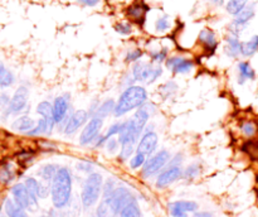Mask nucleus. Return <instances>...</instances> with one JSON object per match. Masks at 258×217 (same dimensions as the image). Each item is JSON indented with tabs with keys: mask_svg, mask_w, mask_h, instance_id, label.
<instances>
[{
	"mask_svg": "<svg viewBox=\"0 0 258 217\" xmlns=\"http://www.w3.org/2000/svg\"><path fill=\"white\" fill-rule=\"evenodd\" d=\"M72 173L67 167H59L50 183V198L54 208L63 209L70 204L72 196Z\"/></svg>",
	"mask_w": 258,
	"mask_h": 217,
	"instance_id": "f257e3e1",
	"label": "nucleus"
},
{
	"mask_svg": "<svg viewBox=\"0 0 258 217\" xmlns=\"http://www.w3.org/2000/svg\"><path fill=\"white\" fill-rule=\"evenodd\" d=\"M146 101H148V91H146V88L144 86H130V87L122 90L120 97L116 101L113 116L117 119L122 118V116L130 114L131 111L138 110Z\"/></svg>",
	"mask_w": 258,
	"mask_h": 217,
	"instance_id": "f03ea898",
	"label": "nucleus"
},
{
	"mask_svg": "<svg viewBox=\"0 0 258 217\" xmlns=\"http://www.w3.org/2000/svg\"><path fill=\"white\" fill-rule=\"evenodd\" d=\"M133 198H135L130 189L126 187H117L112 193L102 197V201L96 208L97 217H116L120 216L123 207Z\"/></svg>",
	"mask_w": 258,
	"mask_h": 217,
	"instance_id": "7ed1b4c3",
	"label": "nucleus"
},
{
	"mask_svg": "<svg viewBox=\"0 0 258 217\" xmlns=\"http://www.w3.org/2000/svg\"><path fill=\"white\" fill-rule=\"evenodd\" d=\"M103 181L102 176L97 172L88 174L85 179L81 192V202H82L83 208H91L98 202V198L102 194Z\"/></svg>",
	"mask_w": 258,
	"mask_h": 217,
	"instance_id": "20e7f679",
	"label": "nucleus"
},
{
	"mask_svg": "<svg viewBox=\"0 0 258 217\" xmlns=\"http://www.w3.org/2000/svg\"><path fill=\"white\" fill-rule=\"evenodd\" d=\"M164 70L161 65H155L150 61H139L134 63L131 67V75H133L135 82L148 83L153 85L159 78L163 76Z\"/></svg>",
	"mask_w": 258,
	"mask_h": 217,
	"instance_id": "39448f33",
	"label": "nucleus"
},
{
	"mask_svg": "<svg viewBox=\"0 0 258 217\" xmlns=\"http://www.w3.org/2000/svg\"><path fill=\"white\" fill-rule=\"evenodd\" d=\"M170 159L171 154L166 149H161V150L154 153L153 155L146 159L145 164L141 168V177L145 179H149L151 177L158 176L163 169H165L168 167Z\"/></svg>",
	"mask_w": 258,
	"mask_h": 217,
	"instance_id": "423d86ee",
	"label": "nucleus"
},
{
	"mask_svg": "<svg viewBox=\"0 0 258 217\" xmlns=\"http://www.w3.org/2000/svg\"><path fill=\"white\" fill-rule=\"evenodd\" d=\"M254 15H256V3H248L247 7L238 15H236L231 22V24L228 25L229 34L241 37L243 30L248 27V24L253 19Z\"/></svg>",
	"mask_w": 258,
	"mask_h": 217,
	"instance_id": "0eeeda50",
	"label": "nucleus"
},
{
	"mask_svg": "<svg viewBox=\"0 0 258 217\" xmlns=\"http://www.w3.org/2000/svg\"><path fill=\"white\" fill-rule=\"evenodd\" d=\"M13 201L25 211L34 212L38 208V198L33 196L24 183H17L12 187Z\"/></svg>",
	"mask_w": 258,
	"mask_h": 217,
	"instance_id": "6e6552de",
	"label": "nucleus"
},
{
	"mask_svg": "<svg viewBox=\"0 0 258 217\" xmlns=\"http://www.w3.org/2000/svg\"><path fill=\"white\" fill-rule=\"evenodd\" d=\"M151 8L145 0H134L130 5L125 9V15L127 20L138 27L144 28L148 20V14L150 13Z\"/></svg>",
	"mask_w": 258,
	"mask_h": 217,
	"instance_id": "1a4fd4ad",
	"label": "nucleus"
},
{
	"mask_svg": "<svg viewBox=\"0 0 258 217\" xmlns=\"http://www.w3.org/2000/svg\"><path fill=\"white\" fill-rule=\"evenodd\" d=\"M103 119L98 118V116H92L90 118L88 123L83 126L82 131L80 134V145L82 146H88L91 144H95V141L97 140L98 136L101 135V130L103 128Z\"/></svg>",
	"mask_w": 258,
	"mask_h": 217,
	"instance_id": "9d476101",
	"label": "nucleus"
},
{
	"mask_svg": "<svg viewBox=\"0 0 258 217\" xmlns=\"http://www.w3.org/2000/svg\"><path fill=\"white\" fill-rule=\"evenodd\" d=\"M28 101H29V90L27 86H19L15 90L14 95L10 98L9 106L7 110L3 113V118H8L12 115H19L20 113L27 108Z\"/></svg>",
	"mask_w": 258,
	"mask_h": 217,
	"instance_id": "9b49d317",
	"label": "nucleus"
},
{
	"mask_svg": "<svg viewBox=\"0 0 258 217\" xmlns=\"http://www.w3.org/2000/svg\"><path fill=\"white\" fill-rule=\"evenodd\" d=\"M158 144H159V136L158 134H156V131L154 130V126L148 125L145 128V130H144L140 140L138 141L136 151L140 154H144L146 158H149V156L153 155L154 153H156Z\"/></svg>",
	"mask_w": 258,
	"mask_h": 217,
	"instance_id": "f8f14e48",
	"label": "nucleus"
},
{
	"mask_svg": "<svg viewBox=\"0 0 258 217\" xmlns=\"http://www.w3.org/2000/svg\"><path fill=\"white\" fill-rule=\"evenodd\" d=\"M71 110V95L63 93L57 96L53 101V119H54L55 126H62L67 121Z\"/></svg>",
	"mask_w": 258,
	"mask_h": 217,
	"instance_id": "ddd939ff",
	"label": "nucleus"
},
{
	"mask_svg": "<svg viewBox=\"0 0 258 217\" xmlns=\"http://www.w3.org/2000/svg\"><path fill=\"white\" fill-rule=\"evenodd\" d=\"M90 120V115H88V111L85 108H80V110H76L68 116L67 121L63 125L62 130L63 134L67 136L73 135V134L77 133L81 128L86 125Z\"/></svg>",
	"mask_w": 258,
	"mask_h": 217,
	"instance_id": "4468645a",
	"label": "nucleus"
},
{
	"mask_svg": "<svg viewBox=\"0 0 258 217\" xmlns=\"http://www.w3.org/2000/svg\"><path fill=\"white\" fill-rule=\"evenodd\" d=\"M164 65H165L166 70L175 75H186L193 71L194 61L189 57H184V56H169Z\"/></svg>",
	"mask_w": 258,
	"mask_h": 217,
	"instance_id": "2eb2a0df",
	"label": "nucleus"
},
{
	"mask_svg": "<svg viewBox=\"0 0 258 217\" xmlns=\"http://www.w3.org/2000/svg\"><path fill=\"white\" fill-rule=\"evenodd\" d=\"M198 43L202 45L203 52L206 53L208 57L213 56L219 47V40L218 38H217L216 32H214L212 28L208 27L201 29V32H199L198 34Z\"/></svg>",
	"mask_w": 258,
	"mask_h": 217,
	"instance_id": "dca6fc26",
	"label": "nucleus"
},
{
	"mask_svg": "<svg viewBox=\"0 0 258 217\" xmlns=\"http://www.w3.org/2000/svg\"><path fill=\"white\" fill-rule=\"evenodd\" d=\"M180 178H183V169H181V167L168 166L165 169H163V171L156 176V188H168L170 184L175 183V182Z\"/></svg>",
	"mask_w": 258,
	"mask_h": 217,
	"instance_id": "f3484780",
	"label": "nucleus"
},
{
	"mask_svg": "<svg viewBox=\"0 0 258 217\" xmlns=\"http://www.w3.org/2000/svg\"><path fill=\"white\" fill-rule=\"evenodd\" d=\"M198 203L194 201H174L168 204L171 217H189V213H196L198 211Z\"/></svg>",
	"mask_w": 258,
	"mask_h": 217,
	"instance_id": "a211bd4d",
	"label": "nucleus"
},
{
	"mask_svg": "<svg viewBox=\"0 0 258 217\" xmlns=\"http://www.w3.org/2000/svg\"><path fill=\"white\" fill-rule=\"evenodd\" d=\"M241 47H242V40L239 37L236 35L227 34L226 39H224V53L227 57L229 58H238L241 57Z\"/></svg>",
	"mask_w": 258,
	"mask_h": 217,
	"instance_id": "6ab92c4d",
	"label": "nucleus"
},
{
	"mask_svg": "<svg viewBox=\"0 0 258 217\" xmlns=\"http://www.w3.org/2000/svg\"><path fill=\"white\" fill-rule=\"evenodd\" d=\"M237 72H238L239 85H244L247 81H253L256 78V71L248 61H239L237 65Z\"/></svg>",
	"mask_w": 258,
	"mask_h": 217,
	"instance_id": "aec40b11",
	"label": "nucleus"
},
{
	"mask_svg": "<svg viewBox=\"0 0 258 217\" xmlns=\"http://www.w3.org/2000/svg\"><path fill=\"white\" fill-rule=\"evenodd\" d=\"M55 123L53 119H44L40 118L39 120L37 121V125L34 126L32 131L27 134V135L30 136H39V135H48V134L52 133V130L54 129Z\"/></svg>",
	"mask_w": 258,
	"mask_h": 217,
	"instance_id": "412c9836",
	"label": "nucleus"
},
{
	"mask_svg": "<svg viewBox=\"0 0 258 217\" xmlns=\"http://www.w3.org/2000/svg\"><path fill=\"white\" fill-rule=\"evenodd\" d=\"M35 125H37V123H35V120H33L30 116L22 115L13 121L12 129L13 130L18 131V133L28 134L29 131H32L33 129H34Z\"/></svg>",
	"mask_w": 258,
	"mask_h": 217,
	"instance_id": "4be33fe9",
	"label": "nucleus"
},
{
	"mask_svg": "<svg viewBox=\"0 0 258 217\" xmlns=\"http://www.w3.org/2000/svg\"><path fill=\"white\" fill-rule=\"evenodd\" d=\"M150 118H151V115L145 110V108L143 107V106H141V107H139L138 110L134 113L133 118L131 119L134 120V123H135L136 128H138L139 133H140L141 135H143L144 130H145V128L148 126V123H149V120H150Z\"/></svg>",
	"mask_w": 258,
	"mask_h": 217,
	"instance_id": "5701e85b",
	"label": "nucleus"
},
{
	"mask_svg": "<svg viewBox=\"0 0 258 217\" xmlns=\"http://www.w3.org/2000/svg\"><path fill=\"white\" fill-rule=\"evenodd\" d=\"M173 28V19L169 14H161L154 22V29L158 34H165V33L170 32Z\"/></svg>",
	"mask_w": 258,
	"mask_h": 217,
	"instance_id": "b1692460",
	"label": "nucleus"
},
{
	"mask_svg": "<svg viewBox=\"0 0 258 217\" xmlns=\"http://www.w3.org/2000/svg\"><path fill=\"white\" fill-rule=\"evenodd\" d=\"M150 62L155 63V65H161L165 63V61L169 58V47L168 45H160L158 48H151L148 52Z\"/></svg>",
	"mask_w": 258,
	"mask_h": 217,
	"instance_id": "393cba45",
	"label": "nucleus"
},
{
	"mask_svg": "<svg viewBox=\"0 0 258 217\" xmlns=\"http://www.w3.org/2000/svg\"><path fill=\"white\" fill-rule=\"evenodd\" d=\"M258 52V34L252 35L249 39L243 40L241 47V56L244 58H251Z\"/></svg>",
	"mask_w": 258,
	"mask_h": 217,
	"instance_id": "a878e982",
	"label": "nucleus"
},
{
	"mask_svg": "<svg viewBox=\"0 0 258 217\" xmlns=\"http://www.w3.org/2000/svg\"><path fill=\"white\" fill-rule=\"evenodd\" d=\"M115 106H116V101L113 100V98H106V100H103L102 102L100 103V106H98L95 116H98V118H101L105 120L107 116L113 115Z\"/></svg>",
	"mask_w": 258,
	"mask_h": 217,
	"instance_id": "bb28decb",
	"label": "nucleus"
},
{
	"mask_svg": "<svg viewBox=\"0 0 258 217\" xmlns=\"http://www.w3.org/2000/svg\"><path fill=\"white\" fill-rule=\"evenodd\" d=\"M58 169H59V167H58L57 164H52V163L44 164V166L39 169V172H38V176L40 177V179H42L43 182L50 184L52 183L53 178L55 177V174H57Z\"/></svg>",
	"mask_w": 258,
	"mask_h": 217,
	"instance_id": "cd10ccee",
	"label": "nucleus"
},
{
	"mask_svg": "<svg viewBox=\"0 0 258 217\" xmlns=\"http://www.w3.org/2000/svg\"><path fill=\"white\" fill-rule=\"evenodd\" d=\"M4 209L5 214H7L8 217H29L25 209H23L22 207L18 206V204L10 198H8L7 201H5Z\"/></svg>",
	"mask_w": 258,
	"mask_h": 217,
	"instance_id": "c85d7f7f",
	"label": "nucleus"
},
{
	"mask_svg": "<svg viewBox=\"0 0 258 217\" xmlns=\"http://www.w3.org/2000/svg\"><path fill=\"white\" fill-rule=\"evenodd\" d=\"M247 4H248V2H246V0H227L224 9L229 15L234 18L247 7Z\"/></svg>",
	"mask_w": 258,
	"mask_h": 217,
	"instance_id": "c756f323",
	"label": "nucleus"
},
{
	"mask_svg": "<svg viewBox=\"0 0 258 217\" xmlns=\"http://www.w3.org/2000/svg\"><path fill=\"white\" fill-rule=\"evenodd\" d=\"M15 83V76L8 67L0 62V88L10 87Z\"/></svg>",
	"mask_w": 258,
	"mask_h": 217,
	"instance_id": "7c9ffc66",
	"label": "nucleus"
},
{
	"mask_svg": "<svg viewBox=\"0 0 258 217\" xmlns=\"http://www.w3.org/2000/svg\"><path fill=\"white\" fill-rule=\"evenodd\" d=\"M120 217H141V209L138 199L133 198L121 211Z\"/></svg>",
	"mask_w": 258,
	"mask_h": 217,
	"instance_id": "2f4dec72",
	"label": "nucleus"
},
{
	"mask_svg": "<svg viewBox=\"0 0 258 217\" xmlns=\"http://www.w3.org/2000/svg\"><path fill=\"white\" fill-rule=\"evenodd\" d=\"M178 90L179 86L175 81H166L165 83H163V85L160 86L159 93H160L161 97H163L164 100H168V98L173 97V96L178 92Z\"/></svg>",
	"mask_w": 258,
	"mask_h": 217,
	"instance_id": "473e14b6",
	"label": "nucleus"
},
{
	"mask_svg": "<svg viewBox=\"0 0 258 217\" xmlns=\"http://www.w3.org/2000/svg\"><path fill=\"white\" fill-rule=\"evenodd\" d=\"M37 114L40 118L53 119V103L48 100L40 101L37 105ZM54 120V119H53Z\"/></svg>",
	"mask_w": 258,
	"mask_h": 217,
	"instance_id": "72a5a7b5",
	"label": "nucleus"
},
{
	"mask_svg": "<svg viewBox=\"0 0 258 217\" xmlns=\"http://www.w3.org/2000/svg\"><path fill=\"white\" fill-rule=\"evenodd\" d=\"M144 55H145V52H144V49H141V48H139V47L130 48V49L126 50L123 61H125L126 63H133L134 65V63H136V62H139V61L143 60Z\"/></svg>",
	"mask_w": 258,
	"mask_h": 217,
	"instance_id": "f704fd0d",
	"label": "nucleus"
},
{
	"mask_svg": "<svg viewBox=\"0 0 258 217\" xmlns=\"http://www.w3.org/2000/svg\"><path fill=\"white\" fill-rule=\"evenodd\" d=\"M15 171L13 169L12 164H5L0 168V183L9 184L14 181Z\"/></svg>",
	"mask_w": 258,
	"mask_h": 217,
	"instance_id": "c9c22d12",
	"label": "nucleus"
},
{
	"mask_svg": "<svg viewBox=\"0 0 258 217\" xmlns=\"http://www.w3.org/2000/svg\"><path fill=\"white\" fill-rule=\"evenodd\" d=\"M136 153V145L134 144H121L120 151H118V160L127 161L130 160L131 156Z\"/></svg>",
	"mask_w": 258,
	"mask_h": 217,
	"instance_id": "e433bc0d",
	"label": "nucleus"
},
{
	"mask_svg": "<svg viewBox=\"0 0 258 217\" xmlns=\"http://www.w3.org/2000/svg\"><path fill=\"white\" fill-rule=\"evenodd\" d=\"M113 29L117 34L123 35V37H127L131 35L134 32V25L133 23H130L128 20H122V22H117L113 25Z\"/></svg>",
	"mask_w": 258,
	"mask_h": 217,
	"instance_id": "4c0bfd02",
	"label": "nucleus"
},
{
	"mask_svg": "<svg viewBox=\"0 0 258 217\" xmlns=\"http://www.w3.org/2000/svg\"><path fill=\"white\" fill-rule=\"evenodd\" d=\"M201 171L202 168L199 163L190 164V166H188L183 171V178L186 179V181H193L194 178H197L201 174Z\"/></svg>",
	"mask_w": 258,
	"mask_h": 217,
	"instance_id": "58836bf2",
	"label": "nucleus"
},
{
	"mask_svg": "<svg viewBox=\"0 0 258 217\" xmlns=\"http://www.w3.org/2000/svg\"><path fill=\"white\" fill-rule=\"evenodd\" d=\"M146 156L144 155V154H140L136 151L135 154H134L133 156H131V159L128 160V166H130L131 169H140L143 168L144 164H145L146 161Z\"/></svg>",
	"mask_w": 258,
	"mask_h": 217,
	"instance_id": "ea45409f",
	"label": "nucleus"
},
{
	"mask_svg": "<svg viewBox=\"0 0 258 217\" xmlns=\"http://www.w3.org/2000/svg\"><path fill=\"white\" fill-rule=\"evenodd\" d=\"M105 148H106V150H107L110 154L118 153V151H120V148H121L120 141H118V139L110 138L107 141H106Z\"/></svg>",
	"mask_w": 258,
	"mask_h": 217,
	"instance_id": "a19ab883",
	"label": "nucleus"
},
{
	"mask_svg": "<svg viewBox=\"0 0 258 217\" xmlns=\"http://www.w3.org/2000/svg\"><path fill=\"white\" fill-rule=\"evenodd\" d=\"M116 188H117V187H116V182H115V179L108 178L107 181L105 182V184H103V188H102V197L108 196V194H110V193H112V192L115 191Z\"/></svg>",
	"mask_w": 258,
	"mask_h": 217,
	"instance_id": "79ce46f5",
	"label": "nucleus"
},
{
	"mask_svg": "<svg viewBox=\"0 0 258 217\" xmlns=\"http://www.w3.org/2000/svg\"><path fill=\"white\" fill-rule=\"evenodd\" d=\"M241 130L246 136H253L256 134V126L252 121H246V123L242 124Z\"/></svg>",
	"mask_w": 258,
	"mask_h": 217,
	"instance_id": "37998d69",
	"label": "nucleus"
},
{
	"mask_svg": "<svg viewBox=\"0 0 258 217\" xmlns=\"http://www.w3.org/2000/svg\"><path fill=\"white\" fill-rule=\"evenodd\" d=\"M76 167H77V171L82 172V173H93V164L90 163V161H80Z\"/></svg>",
	"mask_w": 258,
	"mask_h": 217,
	"instance_id": "c03bdc74",
	"label": "nucleus"
},
{
	"mask_svg": "<svg viewBox=\"0 0 258 217\" xmlns=\"http://www.w3.org/2000/svg\"><path fill=\"white\" fill-rule=\"evenodd\" d=\"M9 102H10L9 95L5 92L0 93V111L4 113V111L8 108V106H9Z\"/></svg>",
	"mask_w": 258,
	"mask_h": 217,
	"instance_id": "a18cd8bd",
	"label": "nucleus"
},
{
	"mask_svg": "<svg viewBox=\"0 0 258 217\" xmlns=\"http://www.w3.org/2000/svg\"><path fill=\"white\" fill-rule=\"evenodd\" d=\"M80 5L86 8H96L101 4L102 0H76Z\"/></svg>",
	"mask_w": 258,
	"mask_h": 217,
	"instance_id": "49530a36",
	"label": "nucleus"
},
{
	"mask_svg": "<svg viewBox=\"0 0 258 217\" xmlns=\"http://www.w3.org/2000/svg\"><path fill=\"white\" fill-rule=\"evenodd\" d=\"M100 100H97V98H95V100H92V102L90 103V107H88V115H90V118H92V116H95L96 111H97L98 106H100Z\"/></svg>",
	"mask_w": 258,
	"mask_h": 217,
	"instance_id": "de8ad7c7",
	"label": "nucleus"
},
{
	"mask_svg": "<svg viewBox=\"0 0 258 217\" xmlns=\"http://www.w3.org/2000/svg\"><path fill=\"white\" fill-rule=\"evenodd\" d=\"M209 3L217 8H221L226 5V0H209Z\"/></svg>",
	"mask_w": 258,
	"mask_h": 217,
	"instance_id": "09e8293b",
	"label": "nucleus"
},
{
	"mask_svg": "<svg viewBox=\"0 0 258 217\" xmlns=\"http://www.w3.org/2000/svg\"><path fill=\"white\" fill-rule=\"evenodd\" d=\"M193 217H214V214L211 212H196Z\"/></svg>",
	"mask_w": 258,
	"mask_h": 217,
	"instance_id": "8fccbe9b",
	"label": "nucleus"
},
{
	"mask_svg": "<svg viewBox=\"0 0 258 217\" xmlns=\"http://www.w3.org/2000/svg\"><path fill=\"white\" fill-rule=\"evenodd\" d=\"M40 217H53L52 214H43V216H40Z\"/></svg>",
	"mask_w": 258,
	"mask_h": 217,
	"instance_id": "3c124183",
	"label": "nucleus"
},
{
	"mask_svg": "<svg viewBox=\"0 0 258 217\" xmlns=\"http://www.w3.org/2000/svg\"><path fill=\"white\" fill-rule=\"evenodd\" d=\"M91 217H97V216H96V214H93V216H91Z\"/></svg>",
	"mask_w": 258,
	"mask_h": 217,
	"instance_id": "603ef678",
	"label": "nucleus"
},
{
	"mask_svg": "<svg viewBox=\"0 0 258 217\" xmlns=\"http://www.w3.org/2000/svg\"><path fill=\"white\" fill-rule=\"evenodd\" d=\"M0 217H8V216H4V214H3V216H0Z\"/></svg>",
	"mask_w": 258,
	"mask_h": 217,
	"instance_id": "864d4df0",
	"label": "nucleus"
},
{
	"mask_svg": "<svg viewBox=\"0 0 258 217\" xmlns=\"http://www.w3.org/2000/svg\"><path fill=\"white\" fill-rule=\"evenodd\" d=\"M63 2H66V0H63Z\"/></svg>",
	"mask_w": 258,
	"mask_h": 217,
	"instance_id": "5fc2aeb1",
	"label": "nucleus"
}]
</instances>
